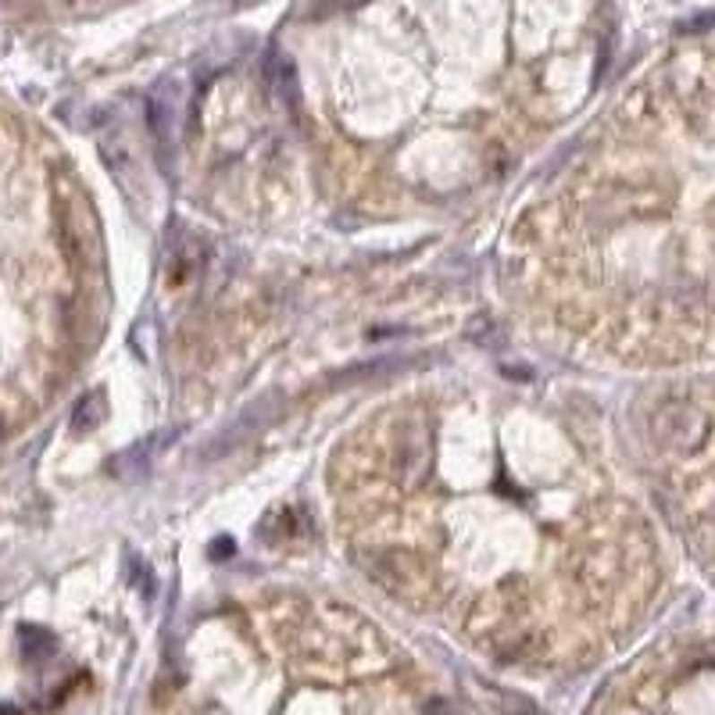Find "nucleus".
Instances as JSON below:
<instances>
[{"label":"nucleus","mask_w":715,"mask_h":715,"mask_svg":"<svg viewBox=\"0 0 715 715\" xmlns=\"http://www.w3.org/2000/svg\"><path fill=\"white\" fill-rule=\"evenodd\" d=\"M497 401V397H494ZM404 393L337 451L340 530L361 569L501 662H590L659 583L655 537L573 426L522 458L533 408Z\"/></svg>","instance_id":"obj_1"},{"label":"nucleus","mask_w":715,"mask_h":715,"mask_svg":"<svg viewBox=\"0 0 715 715\" xmlns=\"http://www.w3.org/2000/svg\"><path fill=\"white\" fill-rule=\"evenodd\" d=\"M22 644H25V655H47L50 648H54V637H47L43 630H25L22 633Z\"/></svg>","instance_id":"obj_2"},{"label":"nucleus","mask_w":715,"mask_h":715,"mask_svg":"<svg viewBox=\"0 0 715 715\" xmlns=\"http://www.w3.org/2000/svg\"><path fill=\"white\" fill-rule=\"evenodd\" d=\"M501 709H504V715H540L533 702H526L519 694H501Z\"/></svg>","instance_id":"obj_3"},{"label":"nucleus","mask_w":715,"mask_h":715,"mask_svg":"<svg viewBox=\"0 0 715 715\" xmlns=\"http://www.w3.org/2000/svg\"><path fill=\"white\" fill-rule=\"evenodd\" d=\"M93 401H97V397H86V401L79 404V411H75V429H93V422L100 418V404L93 408Z\"/></svg>","instance_id":"obj_4"}]
</instances>
